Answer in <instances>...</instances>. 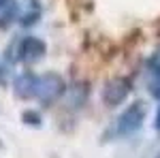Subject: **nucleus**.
<instances>
[{
	"label": "nucleus",
	"mask_w": 160,
	"mask_h": 158,
	"mask_svg": "<svg viewBox=\"0 0 160 158\" xmlns=\"http://www.w3.org/2000/svg\"><path fill=\"white\" fill-rule=\"evenodd\" d=\"M0 4H2V0H0Z\"/></svg>",
	"instance_id": "7"
},
{
	"label": "nucleus",
	"mask_w": 160,
	"mask_h": 158,
	"mask_svg": "<svg viewBox=\"0 0 160 158\" xmlns=\"http://www.w3.org/2000/svg\"><path fill=\"white\" fill-rule=\"evenodd\" d=\"M43 51H45V45L38 38H26L22 43V58L26 60H37L43 56Z\"/></svg>",
	"instance_id": "3"
},
{
	"label": "nucleus",
	"mask_w": 160,
	"mask_h": 158,
	"mask_svg": "<svg viewBox=\"0 0 160 158\" xmlns=\"http://www.w3.org/2000/svg\"><path fill=\"white\" fill-rule=\"evenodd\" d=\"M145 120V105L141 100H137L135 105H130L128 109L124 111L122 115L118 118V124H115V133L124 137V135H130L141 128V124Z\"/></svg>",
	"instance_id": "1"
},
{
	"label": "nucleus",
	"mask_w": 160,
	"mask_h": 158,
	"mask_svg": "<svg viewBox=\"0 0 160 158\" xmlns=\"http://www.w3.org/2000/svg\"><path fill=\"white\" fill-rule=\"evenodd\" d=\"M130 90H132L130 79H113V81H109V84L105 85V90H102V100H105L109 107H115V105H120L124 98L130 94Z\"/></svg>",
	"instance_id": "2"
},
{
	"label": "nucleus",
	"mask_w": 160,
	"mask_h": 158,
	"mask_svg": "<svg viewBox=\"0 0 160 158\" xmlns=\"http://www.w3.org/2000/svg\"><path fill=\"white\" fill-rule=\"evenodd\" d=\"M154 126H156V130H160V107L156 111V122H154Z\"/></svg>",
	"instance_id": "6"
},
{
	"label": "nucleus",
	"mask_w": 160,
	"mask_h": 158,
	"mask_svg": "<svg viewBox=\"0 0 160 158\" xmlns=\"http://www.w3.org/2000/svg\"><path fill=\"white\" fill-rule=\"evenodd\" d=\"M148 69L154 73V77H158V75H160V54H156V56L148 62Z\"/></svg>",
	"instance_id": "4"
},
{
	"label": "nucleus",
	"mask_w": 160,
	"mask_h": 158,
	"mask_svg": "<svg viewBox=\"0 0 160 158\" xmlns=\"http://www.w3.org/2000/svg\"><path fill=\"white\" fill-rule=\"evenodd\" d=\"M149 90H152V94H154L156 98H160V75L154 77V81L149 84Z\"/></svg>",
	"instance_id": "5"
}]
</instances>
